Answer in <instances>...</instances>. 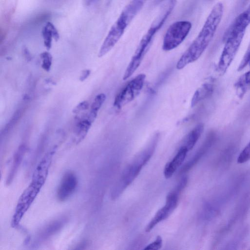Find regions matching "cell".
<instances>
[{
  "label": "cell",
  "mask_w": 250,
  "mask_h": 250,
  "mask_svg": "<svg viewBox=\"0 0 250 250\" xmlns=\"http://www.w3.org/2000/svg\"><path fill=\"white\" fill-rule=\"evenodd\" d=\"M224 7L221 2L216 3L208 15L201 30L176 64L177 69L197 61L209 44L223 16Z\"/></svg>",
  "instance_id": "1"
},
{
  "label": "cell",
  "mask_w": 250,
  "mask_h": 250,
  "mask_svg": "<svg viewBox=\"0 0 250 250\" xmlns=\"http://www.w3.org/2000/svg\"><path fill=\"white\" fill-rule=\"evenodd\" d=\"M176 3V0H169L143 37L125 71L123 77L124 80L128 79L139 67L150 46L155 34L164 25L173 10Z\"/></svg>",
  "instance_id": "2"
},
{
  "label": "cell",
  "mask_w": 250,
  "mask_h": 250,
  "mask_svg": "<svg viewBox=\"0 0 250 250\" xmlns=\"http://www.w3.org/2000/svg\"><path fill=\"white\" fill-rule=\"evenodd\" d=\"M146 0H131L125 7L104 41L99 51V57H103L113 48Z\"/></svg>",
  "instance_id": "3"
},
{
  "label": "cell",
  "mask_w": 250,
  "mask_h": 250,
  "mask_svg": "<svg viewBox=\"0 0 250 250\" xmlns=\"http://www.w3.org/2000/svg\"><path fill=\"white\" fill-rule=\"evenodd\" d=\"M158 140L153 138L147 146L140 152L123 171L111 191L112 200L117 199L132 183L149 161L155 151Z\"/></svg>",
  "instance_id": "4"
},
{
  "label": "cell",
  "mask_w": 250,
  "mask_h": 250,
  "mask_svg": "<svg viewBox=\"0 0 250 250\" xmlns=\"http://www.w3.org/2000/svg\"><path fill=\"white\" fill-rule=\"evenodd\" d=\"M246 31L229 28L225 35V45L220 55L217 70L222 75L225 73L237 54Z\"/></svg>",
  "instance_id": "5"
},
{
  "label": "cell",
  "mask_w": 250,
  "mask_h": 250,
  "mask_svg": "<svg viewBox=\"0 0 250 250\" xmlns=\"http://www.w3.org/2000/svg\"><path fill=\"white\" fill-rule=\"evenodd\" d=\"M192 27L187 21H180L172 23L164 36L162 49L168 51L178 47L186 38Z\"/></svg>",
  "instance_id": "6"
},
{
  "label": "cell",
  "mask_w": 250,
  "mask_h": 250,
  "mask_svg": "<svg viewBox=\"0 0 250 250\" xmlns=\"http://www.w3.org/2000/svg\"><path fill=\"white\" fill-rule=\"evenodd\" d=\"M146 76L141 73L128 82L118 93L113 103L116 109H121L140 94L144 85Z\"/></svg>",
  "instance_id": "7"
},
{
  "label": "cell",
  "mask_w": 250,
  "mask_h": 250,
  "mask_svg": "<svg viewBox=\"0 0 250 250\" xmlns=\"http://www.w3.org/2000/svg\"><path fill=\"white\" fill-rule=\"evenodd\" d=\"M42 185L39 182L32 180L30 184L23 192L19 198L12 218L13 226L16 227L19 225L23 216L39 192Z\"/></svg>",
  "instance_id": "8"
},
{
  "label": "cell",
  "mask_w": 250,
  "mask_h": 250,
  "mask_svg": "<svg viewBox=\"0 0 250 250\" xmlns=\"http://www.w3.org/2000/svg\"><path fill=\"white\" fill-rule=\"evenodd\" d=\"M179 195L174 190L167 195L165 205L157 211L146 226V232H150L158 223L166 219L172 213L177 206Z\"/></svg>",
  "instance_id": "9"
},
{
  "label": "cell",
  "mask_w": 250,
  "mask_h": 250,
  "mask_svg": "<svg viewBox=\"0 0 250 250\" xmlns=\"http://www.w3.org/2000/svg\"><path fill=\"white\" fill-rule=\"evenodd\" d=\"M78 185L76 175L67 172L63 176L57 191V197L60 201L68 199L74 192Z\"/></svg>",
  "instance_id": "10"
},
{
  "label": "cell",
  "mask_w": 250,
  "mask_h": 250,
  "mask_svg": "<svg viewBox=\"0 0 250 250\" xmlns=\"http://www.w3.org/2000/svg\"><path fill=\"white\" fill-rule=\"evenodd\" d=\"M215 138L214 133L213 132L209 133L194 155L181 168L179 174L185 173L194 167L211 146Z\"/></svg>",
  "instance_id": "11"
},
{
  "label": "cell",
  "mask_w": 250,
  "mask_h": 250,
  "mask_svg": "<svg viewBox=\"0 0 250 250\" xmlns=\"http://www.w3.org/2000/svg\"><path fill=\"white\" fill-rule=\"evenodd\" d=\"M66 222V219L61 218L56 219L44 227L37 234L36 243H42L60 230Z\"/></svg>",
  "instance_id": "12"
},
{
  "label": "cell",
  "mask_w": 250,
  "mask_h": 250,
  "mask_svg": "<svg viewBox=\"0 0 250 250\" xmlns=\"http://www.w3.org/2000/svg\"><path fill=\"white\" fill-rule=\"evenodd\" d=\"M188 151L187 148L181 146L172 160L165 165L164 174L166 179L170 178L183 163Z\"/></svg>",
  "instance_id": "13"
},
{
  "label": "cell",
  "mask_w": 250,
  "mask_h": 250,
  "mask_svg": "<svg viewBox=\"0 0 250 250\" xmlns=\"http://www.w3.org/2000/svg\"><path fill=\"white\" fill-rule=\"evenodd\" d=\"M204 129V125L200 123L196 125L183 140L182 146L185 147L188 151L191 150L199 139Z\"/></svg>",
  "instance_id": "14"
},
{
  "label": "cell",
  "mask_w": 250,
  "mask_h": 250,
  "mask_svg": "<svg viewBox=\"0 0 250 250\" xmlns=\"http://www.w3.org/2000/svg\"><path fill=\"white\" fill-rule=\"evenodd\" d=\"M26 146L24 145H21L15 153L13 158L12 165L7 176L6 183L10 184L14 179L17 171L19 169L24 154L26 151Z\"/></svg>",
  "instance_id": "15"
},
{
  "label": "cell",
  "mask_w": 250,
  "mask_h": 250,
  "mask_svg": "<svg viewBox=\"0 0 250 250\" xmlns=\"http://www.w3.org/2000/svg\"><path fill=\"white\" fill-rule=\"evenodd\" d=\"M42 36L44 46L49 50L52 46L53 39L57 41L59 39V34L55 25L50 22H48L42 29Z\"/></svg>",
  "instance_id": "16"
},
{
  "label": "cell",
  "mask_w": 250,
  "mask_h": 250,
  "mask_svg": "<svg viewBox=\"0 0 250 250\" xmlns=\"http://www.w3.org/2000/svg\"><path fill=\"white\" fill-rule=\"evenodd\" d=\"M214 85L211 83H203L194 92L191 101V106L194 107L201 101L208 97L213 92Z\"/></svg>",
  "instance_id": "17"
},
{
  "label": "cell",
  "mask_w": 250,
  "mask_h": 250,
  "mask_svg": "<svg viewBox=\"0 0 250 250\" xmlns=\"http://www.w3.org/2000/svg\"><path fill=\"white\" fill-rule=\"evenodd\" d=\"M106 95L104 93L97 95L94 99L89 112L86 114L87 118L92 122H94L97 118L98 112L105 102Z\"/></svg>",
  "instance_id": "18"
},
{
  "label": "cell",
  "mask_w": 250,
  "mask_h": 250,
  "mask_svg": "<svg viewBox=\"0 0 250 250\" xmlns=\"http://www.w3.org/2000/svg\"><path fill=\"white\" fill-rule=\"evenodd\" d=\"M250 66V62L249 63ZM237 95L242 97L250 89V70L242 75L235 83Z\"/></svg>",
  "instance_id": "19"
},
{
  "label": "cell",
  "mask_w": 250,
  "mask_h": 250,
  "mask_svg": "<svg viewBox=\"0 0 250 250\" xmlns=\"http://www.w3.org/2000/svg\"><path fill=\"white\" fill-rule=\"evenodd\" d=\"M92 124L86 118L83 119L77 123L75 128L77 144L80 143L85 137Z\"/></svg>",
  "instance_id": "20"
},
{
  "label": "cell",
  "mask_w": 250,
  "mask_h": 250,
  "mask_svg": "<svg viewBox=\"0 0 250 250\" xmlns=\"http://www.w3.org/2000/svg\"><path fill=\"white\" fill-rule=\"evenodd\" d=\"M234 21L240 26L247 29L250 24V4L247 9L235 18Z\"/></svg>",
  "instance_id": "21"
},
{
  "label": "cell",
  "mask_w": 250,
  "mask_h": 250,
  "mask_svg": "<svg viewBox=\"0 0 250 250\" xmlns=\"http://www.w3.org/2000/svg\"><path fill=\"white\" fill-rule=\"evenodd\" d=\"M42 59V67L45 71L49 72L51 69L52 63V56L50 53L47 51L42 52L40 54Z\"/></svg>",
  "instance_id": "22"
},
{
  "label": "cell",
  "mask_w": 250,
  "mask_h": 250,
  "mask_svg": "<svg viewBox=\"0 0 250 250\" xmlns=\"http://www.w3.org/2000/svg\"><path fill=\"white\" fill-rule=\"evenodd\" d=\"M249 160H250V141L239 154L237 159V162L238 164H242L247 162Z\"/></svg>",
  "instance_id": "23"
},
{
  "label": "cell",
  "mask_w": 250,
  "mask_h": 250,
  "mask_svg": "<svg viewBox=\"0 0 250 250\" xmlns=\"http://www.w3.org/2000/svg\"><path fill=\"white\" fill-rule=\"evenodd\" d=\"M163 240L160 235H158L156 239L153 242L147 245L144 250H158L160 249L162 247Z\"/></svg>",
  "instance_id": "24"
},
{
  "label": "cell",
  "mask_w": 250,
  "mask_h": 250,
  "mask_svg": "<svg viewBox=\"0 0 250 250\" xmlns=\"http://www.w3.org/2000/svg\"><path fill=\"white\" fill-rule=\"evenodd\" d=\"M89 106V103L86 101H83L79 103L72 110L74 114H78L82 111L87 110Z\"/></svg>",
  "instance_id": "25"
},
{
  "label": "cell",
  "mask_w": 250,
  "mask_h": 250,
  "mask_svg": "<svg viewBox=\"0 0 250 250\" xmlns=\"http://www.w3.org/2000/svg\"><path fill=\"white\" fill-rule=\"evenodd\" d=\"M188 177L187 176L183 177L173 190L179 194H180L186 187L188 183Z\"/></svg>",
  "instance_id": "26"
},
{
  "label": "cell",
  "mask_w": 250,
  "mask_h": 250,
  "mask_svg": "<svg viewBox=\"0 0 250 250\" xmlns=\"http://www.w3.org/2000/svg\"><path fill=\"white\" fill-rule=\"evenodd\" d=\"M91 70L89 69H84L83 70L80 74L79 80L81 82H83L90 76Z\"/></svg>",
  "instance_id": "27"
},
{
  "label": "cell",
  "mask_w": 250,
  "mask_h": 250,
  "mask_svg": "<svg viewBox=\"0 0 250 250\" xmlns=\"http://www.w3.org/2000/svg\"><path fill=\"white\" fill-rule=\"evenodd\" d=\"M164 0H155L154 2L155 4H157L158 3H160L164 1Z\"/></svg>",
  "instance_id": "28"
},
{
  "label": "cell",
  "mask_w": 250,
  "mask_h": 250,
  "mask_svg": "<svg viewBox=\"0 0 250 250\" xmlns=\"http://www.w3.org/2000/svg\"></svg>",
  "instance_id": "29"
}]
</instances>
